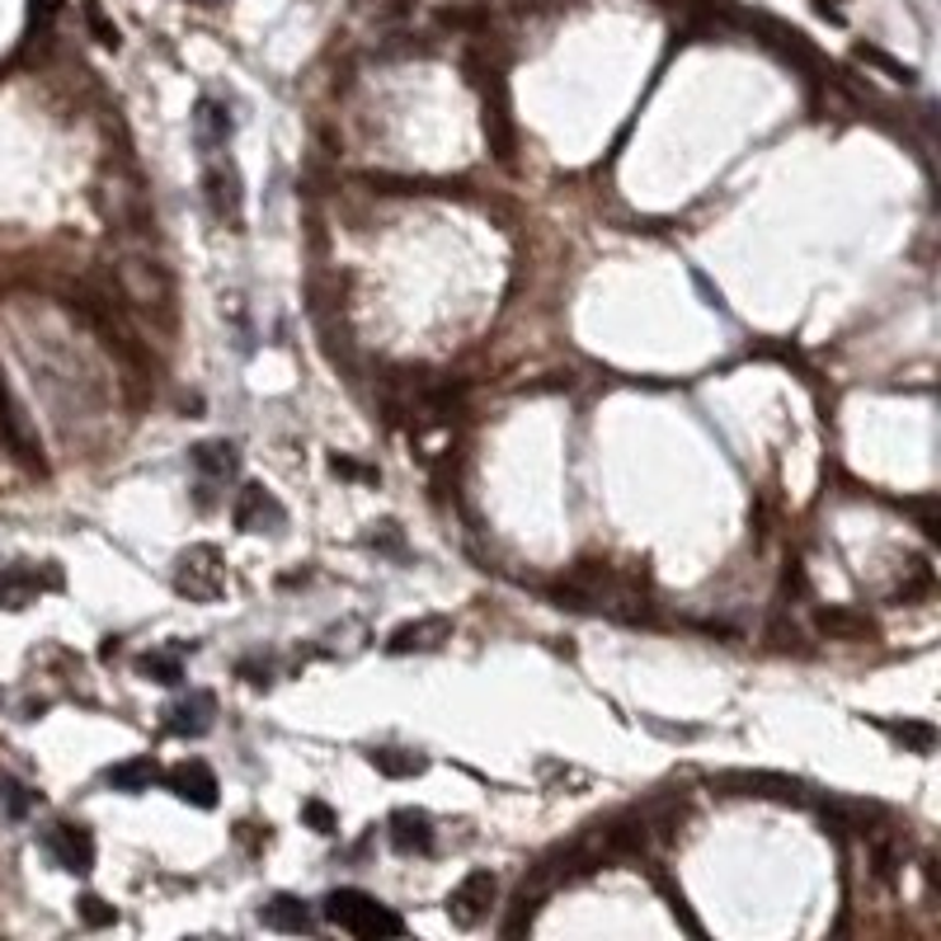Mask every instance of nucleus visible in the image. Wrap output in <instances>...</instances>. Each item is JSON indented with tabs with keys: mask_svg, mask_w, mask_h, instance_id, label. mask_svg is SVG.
Wrapping results in <instances>:
<instances>
[{
	"mask_svg": "<svg viewBox=\"0 0 941 941\" xmlns=\"http://www.w3.org/2000/svg\"><path fill=\"white\" fill-rule=\"evenodd\" d=\"M321 918L325 922H335L339 932H353V937H367V941H377V937H406V918L400 914H391L382 900H372L367 890H330L321 900Z\"/></svg>",
	"mask_w": 941,
	"mask_h": 941,
	"instance_id": "obj_1",
	"label": "nucleus"
},
{
	"mask_svg": "<svg viewBox=\"0 0 941 941\" xmlns=\"http://www.w3.org/2000/svg\"><path fill=\"white\" fill-rule=\"evenodd\" d=\"M711 791L739 800H776V805H810V786L791 772H768V768H729L711 772Z\"/></svg>",
	"mask_w": 941,
	"mask_h": 941,
	"instance_id": "obj_2",
	"label": "nucleus"
},
{
	"mask_svg": "<svg viewBox=\"0 0 941 941\" xmlns=\"http://www.w3.org/2000/svg\"><path fill=\"white\" fill-rule=\"evenodd\" d=\"M118 288H123V297H128V302L137 306V311L170 321L174 292H170L166 268H160L156 260H146V255H123V260H118Z\"/></svg>",
	"mask_w": 941,
	"mask_h": 941,
	"instance_id": "obj_3",
	"label": "nucleus"
},
{
	"mask_svg": "<svg viewBox=\"0 0 941 941\" xmlns=\"http://www.w3.org/2000/svg\"><path fill=\"white\" fill-rule=\"evenodd\" d=\"M174 589L193 603H217L221 589H227V565H221L217 546H189L174 565Z\"/></svg>",
	"mask_w": 941,
	"mask_h": 941,
	"instance_id": "obj_4",
	"label": "nucleus"
},
{
	"mask_svg": "<svg viewBox=\"0 0 941 941\" xmlns=\"http://www.w3.org/2000/svg\"><path fill=\"white\" fill-rule=\"evenodd\" d=\"M495 894H499V880L490 871H471L461 876V885L447 894V918L457 922V928H481L490 918V908H495Z\"/></svg>",
	"mask_w": 941,
	"mask_h": 941,
	"instance_id": "obj_5",
	"label": "nucleus"
},
{
	"mask_svg": "<svg viewBox=\"0 0 941 941\" xmlns=\"http://www.w3.org/2000/svg\"><path fill=\"white\" fill-rule=\"evenodd\" d=\"M43 847L52 853V861L71 876H89L95 871V839H89L85 824H52L43 833Z\"/></svg>",
	"mask_w": 941,
	"mask_h": 941,
	"instance_id": "obj_6",
	"label": "nucleus"
},
{
	"mask_svg": "<svg viewBox=\"0 0 941 941\" xmlns=\"http://www.w3.org/2000/svg\"><path fill=\"white\" fill-rule=\"evenodd\" d=\"M453 640V617H414L386 636V654H433Z\"/></svg>",
	"mask_w": 941,
	"mask_h": 941,
	"instance_id": "obj_7",
	"label": "nucleus"
},
{
	"mask_svg": "<svg viewBox=\"0 0 941 941\" xmlns=\"http://www.w3.org/2000/svg\"><path fill=\"white\" fill-rule=\"evenodd\" d=\"M43 589H62V575L57 570H34V565H5V570H0V607L5 612H20V607H28L38 599Z\"/></svg>",
	"mask_w": 941,
	"mask_h": 941,
	"instance_id": "obj_8",
	"label": "nucleus"
},
{
	"mask_svg": "<svg viewBox=\"0 0 941 941\" xmlns=\"http://www.w3.org/2000/svg\"><path fill=\"white\" fill-rule=\"evenodd\" d=\"M485 142H490V152H495V160H504L509 166L514 160V113H509V89H504V81H499V71H495V81H490V89H485Z\"/></svg>",
	"mask_w": 941,
	"mask_h": 941,
	"instance_id": "obj_9",
	"label": "nucleus"
},
{
	"mask_svg": "<svg viewBox=\"0 0 941 941\" xmlns=\"http://www.w3.org/2000/svg\"><path fill=\"white\" fill-rule=\"evenodd\" d=\"M231 522L241 532H278L282 522H288V514H282V504L268 495L264 485H245L231 504Z\"/></svg>",
	"mask_w": 941,
	"mask_h": 941,
	"instance_id": "obj_10",
	"label": "nucleus"
},
{
	"mask_svg": "<svg viewBox=\"0 0 941 941\" xmlns=\"http://www.w3.org/2000/svg\"><path fill=\"white\" fill-rule=\"evenodd\" d=\"M650 833H654L650 819L640 810H631V815H617V819H607V824H599V847L612 857H640L650 847Z\"/></svg>",
	"mask_w": 941,
	"mask_h": 941,
	"instance_id": "obj_11",
	"label": "nucleus"
},
{
	"mask_svg": "<svg viewBox=\"0 0 941 941\" xmlns=\"http://www.w3.org/2000/svg\"><path fill=\"white\" fill-rule=\"evenodd\" d=\"M166 782H170V791L179 800L198 805V810H213L217 805V776H213V768H207L203 758H184V763H174L166 772Z\"/></svg>",
	"mask_w": 941,
	"mask_h": 941,
	"instance_id": "obj_12",
	"label": "nucleus"
},
{
	"mask_svg": "<svg viewBox=\"0 0 941 941\" xmlns=\"http://www.w3.org/2000/svg\"><path fill=\"white\" fill-rule=\"evenodd\" d=\"M815 631L839 640V646H861V640H876V622L857 607H819L815 612Z\"/></svg>",
	"mask_w": 941,
	"mask_h": 941,
	"instance_id": "obj_13",
	"label": "nucleus"
},
{
	"mask_svg": "<svg viewBox=\"0 0 941 941\" xmlns=\"http://www.w3.org/2000/svg\"><path fill=\"white\" fill-rule=\"evenodd\" d=\"M213 715H217V697L213 692H189L184 701H174L166 711V729L179 739H198L213 729Z\"/></svg>",
	"mask_w": 941,
	"mask_h": 941,
	"instance_id": "obj_14",
	"label": "nucleus"
},
{
	"mask_svg": "<svg viewBox=\"0 0 941 941\" xmlns=\"http://www.w3.org/2000/svg\"><path fill=\"white\" fill-rule=\"evenodd\" d=\"M203 189H207V203H213V213L227 221L231 231H241V174L231 166H213L203 174Z\"/></svg>",
	"mask_w": 941,
	"mask_h": 941,
	"instance_id": "obj_15",
	"label": "nucleus"
},
{
	"mask_svg": "<svg viewBox=\"0 0 941 941\" xmlns=\"http://www.w3.org/2000/svg\"><path fill=\"white\" fill-rule=\"evenodd\" d=\"M386 833H391L396 853H429L433 847V819L424 810H396Z\"/></svg>",
	"mask_w": 941,
	"mask_h": 941,
	"instance_id": "obj_16",
	"label": "nucleus"
},
{
	"mask_svg": "<svg viewBox=\"0 0 941 941\" xmlns=\"http://www.w3.org/2000/svg\"><path fill=\"white\" fill-rule=\"evenodd\" d=\"M260 922H264V928H274V932H297V937L316 928L311 908L302 900H292V894H274V900L260 908Z\"/></svg>",
	"mask_w": 941,
	"mask_h": 941,
	"instance_id": "obj_17",
	"label": "nucleus"
},
{
	"mask_svg": "<svg viewBox=\"0 0 941 941\" xmlns=\"http://www.w3.org/2000/svg\"><path fill=\"white\" fill-rule=\"evenodd\" d=\"M193 467H198L203 485H217V481H231L236 467H241V457H236V447L227 438H213V443H198L193 447Z\"/></svg>",
	"mask_w": 941,
	"mask_h": 941,
	"instance_id": "obj_18",
	"label": "nucleus"
},
{
	"mask_svg": "<svg viewBox=\"0 0 941 941\" xmlns=\"http://www.w3.org/2000/svg\"><path fill=\"white\" fill-rule=\"evenodd\" d=\"M104 782L113 791H128V796H142V791H152L160 782V763L156 758H128V763H113L104 772Z\"/></svg>",
	"mask_w": 941,
	"mask_h": 941,
	"instance_id": "obj_19",
	"label": "nucleus"
},
{
	"mask_svg": "<svg viewBox=\"0 0 941 941\" xmlns=\"http://www.w3.org/2000/svg\"><path fill=\"white\" fill-rule=\"evenodd\" d=\"M193 137H198L203 152H217L231 137V113L221 109L217 99H198V113H193Z\"/></svg>",
	"mask_w": 941,
	"mask_h": 941,
	"instance_id": "obj_20",
	"label": "nucleus"
},
{
	"mask_svg": "<svg viewBox=\"0 0 941 941\" xmlns=\"http://www.w3.org/2000/svg\"><path fill=\"white\" fill-rule=\"evenodd\" d=\"M179 650L184 646H170V650H146L137 660V674L152 678V683H166V687H179L184 683V660H179Z\"/></svg>",
	"mask_w": 941,
	"mask_h": 941,
	"instance_id": "obj_21",
	"label": "nucleus"
},
{
	"mask_svg": "<svg viewBox=\"0 0 941 941\" xmlns=\"http://www.w3.org/2000/svg\"><path fill=\"white\" fill-rule=\"evenodd\" d=\"M367 763L377 768L382 776H396V782H406V776H420L429 763L420 753H410V749H372L367 753Z\"/></svg>",
	"mask_w": 941,
	"mask_h": 941,
	"instance_id": "obj_22",
	"label": "nucleus"
},
{
	"mask_svg": "<svg viewBox=\"0 0 941 941\" xmlns=\"http://www.w3.org/2000/svg\"><path fill=\"white\" fill-rule=\"evenodd\" d=\"M880 729L894 735L904 749H914V753H932L937 749V725L932 721H880Z\"/></svg>",
	"mask_w": 941,
	"mask_h": 941,
	"instance_id": "obj_23",
	"label": "nucleus"
},
{
	"mask_svg": "<svg viewBox=\"0 0 941 941\" xmlns=\"http://www.w3.org/2000/svg\"><path fill=\"white\" fill-rule=\"evenodd\" d=\"M857 62L876 67V71H885V76H890V81H900V85H914V81H918V71H914V67L900 62V57H890L885 48H876V43H857Z\"/></svg>",
	"mask_w": 941,
	"mask_h": 941,
	"instance_id": "obj_24",
	"label": "nucleus"
},
{
	"mask_svg": "<svg viewBox=\"0 0 941 941\" xmlns=\"http://www.w3.org/2000/svg\"><path fill=\"white\" fill-rule=\"evenodd\" d=\"M654 885H660V894H664V900H668V914H674V918L683 922L687 932H692V937H707V928H701V918L692 914V908H687V894H683V890L674 885V880H668L664 871H654Z\"/></svg>",
	"mask_w": 941,
	"mask_h": 941,
	"instance_id": "obj_25",
	"label": "nucleus"
},
{
	"mask_svg": "<svg viewBox=\"0 0 941 941\" xmlns=\"http://www.w3.org/2000/svg\"><path fill=\"white\" fill-rule=\"evenodd\" d=\"M0 805H5V815L10 819H28V810H34L38 805V791H28L20 776H0Z\"/></svg>",
	"mask_w": 941,
	"mask_h": 941,
	"instance_id": "obj_26",
	"label": "nucleus"
},
{
	"mask_svg": "<svg viewBox=\"0 0 941 941\" xmlns=\"http://www.w3.org/2000/svg\"><path fill=\"white\" fill-rule=\"evenodd\" d=\"M871 861H876V876L885 880V885L900 876V847H894L880 829H871Z\"/></svg>",
	"mask_w": 941,
	"mask_h": 941,
	"instance_id": "obj_27",
	"label": "nucleus"
},
{
	"mask_svg": "<svg viewBox=\"0 0 941 941\" xmlns=\"http://www.w3.org/2000/svg\"><path fill=\"white\" fill-rule=\"evenodd\" d=\"M768 646H772V650H782V654H805V650H810V646L800 640V626H796V622H786V617L768 622Z\"/></svg>",
	"mask_w": 941,
	"mask_h": 941,
	"instance_id": "obj_28",
	"label": "nucleus"
},
{
	"mask_svg": "<svg viewBox=\"0 0 941 941\" xmlns=\"http://www.w3.org/2000/svg\"><path fill=\"white\" fill-rule=\"evenodd\" d=\"M900 509L918 518V528L928 532V542H937V536H941V514H937V495H922V499H904Z\"/></svg>",
	"mask_w": 941,
	"mask_h": 941,
	"instance_id": "obj_29",
	"label": "nucleus"
},
{
	"mask_svg": "<svg viewBox=\"0 0 941 941\" xmlns=\"http://www.w3.org/2000/svg\"><path fill=\"white\" fill-rule=\"evenodd\" d=\"M76 908H81V922H85V928H113V922H118L113 904H104L99 894H81Z\"/></svg>",
	"mask_w": 941,
	"mask_h": 941,
	"instance_id": "obj_30",
	"label": "nucleus"
},
{
	"mask_svg": "<svg viewBox=\"0 0 941 941\" xmlns=\"http://www.w3.org/2000/svg\"><path fill=\"white\" fill-rule=\"evenodd\" d=\"M85 24L95 28V38L104 43V48H118V43H123L118 38V24H109V14H104L99 0H85Z\"/></svg>",
	"mask_w": 941,
	"mask_h": 941,
	"instance_id": "obj_31",
	"label": "nucleus"
},
{
	"mask_svg": "<svg viewBox=\"0 0 941 941\" xmlns=\"http://www.w3.org/2000/svg\"><path fill=\"white\" fill-rule=\"evenodd\" d=\"M302 815H306V824L316 829V833H335V829H339V819H335V810H330L325 800H306Z\"/></svg>",
	"mask_w": 941,
	"mask_h": 941,
	"instance_id": "obj_32",
	"label": "nucleus"
},
{
	"mask_svg": "<svg viewBox=\"0 0 941 941\" xmlns=\"http://www.w3.org/2000/svg\"><path fill=\"white\" fill-rule=\"evenodd\" d=\"M367 542L377 546V551H391V556H406V546H400V528H396V522H377V532H372Z\"/></svg>",
	"mask_w": 941,
	"mask_h": 941,
	"instance_id": "obj_33",
	"label": "nucleus"
},
{
	"mask_svg": "<svg viewBox=\"0 0 941 941\" xmlns=\"http://www.w3.org/2000/svg\"><path fill=\"white\" fill-rule=\"evenodd\" d=\"M330 467H335V475H349V481H382L372 467H358V461H349V457H330Z\"/></svg>",
	"mask_w": 941,
	"mask_h": 941,
	"instance_id": "obj_34",
	"label": "nucleus"
},
{
	"mask_svg": "<svg viewBox=\"0 0 941 941\" xmlns=\"http://www.w3.org/2000/svg\"><path fill=\"white\" fill-rule=\"evenodd\" d=\"M414 14V0H386V5L377 10V24H400Z\"/></svg>",
	"mask_w": 941,
	"mask_h": 941,
	"instance_id": "obj_35",
	"label": "nucleus"
},
{
	"mask_svg": "<svg viewBox=\"0 0 941 941\" xmlns=\"http://www.w3.org/2000/svg\"><path fill=\"white\" fill-rule=\"evenodd\" d=\"M443 24L447 28H485V14H475V10H443Z\"/></svg>",
	"mask_w": 941,
	"mask_h": 941,
	"instance_id": "obj_36",
	"label": "nucleus"
},
{
	"mask_svg": "<svg viewBox=\"0 0 941 941\" xmlns=\"http://www.w3.org/2000/svg\"><path fill=\"white\" fill-rule=\"evenodd\" d=\"M646 725L664 739H697V725H664V721H654V715H646Z\"/></svg>",
	"mask_w": 941,
	"mask_h": 941,
	"instance_id": "obj_37",
	"label": "nucleus"
}]
</instances>
